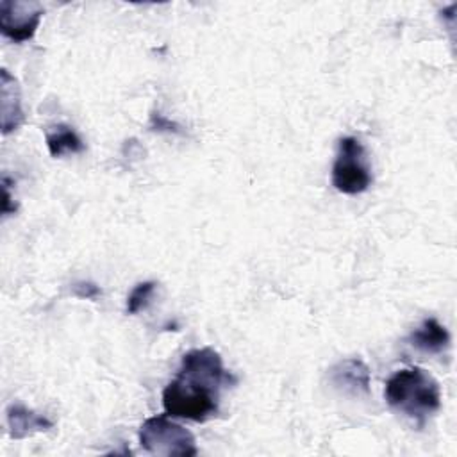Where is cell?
Instances as JSON below:
<instances>
[{
    "instance_id": "8992f818",
    "label": "cell",
    "mask_w": 457,
    "mask_h": 457,
    "mask_svg": "<svg viewBox=\"0 0 457 457\" xmlns=\"http://www.w3.org/2000/svg\"><path fill=\"white\" fill-rule=\"evenodd\" d=\"M328 382L345 395L366 396L370 395L371 373L368 364L359 357H346L328 368Z\"/></svg>"
},
{
    "instance_id": "6da1fadb",
    "label": "cell",
    "mask_w": 457,
    "mask_h": 457,
    "mask_svg": "<svg viewBox=\"0 0 457 457\" xmlns=\"http://www.w3.org/2000/svg\"><path fill=\"white\" fill-rule=\"evenodd\" d=\"M386 402L396 412L416 421L420 427L441 409V387L423 368H402L395 371L384 389Z\"/></svg>"
},
{
    "instance_id": "30bf717a",
    "label": "cell",
    "mask_w": 457,
    "mask_h": 457,
    "mask_svg": "<svg viewBox=\"0 0 457 457\" xmlns=\"http://www.w3.org/2000/svg\"><path fill=\"white\" fill-rule=\"evenodd\" d=\"M46 146L52 157H62L64 154H80L86 150L80 136L64 123H59L46 132Z\"/></svg>"
},
{
    "instance_id": "9c48e42d",
    "label": "cell",
    "mask_w": 457,
    "mask_h": 457,
    "mask_svg": "<svg viewBox=\"0 0 457 457\" xmlns=\"http://www.w3.org/2000/svg\"><path fill=\"white\" fill-rule=\"evenodd\" d=\"M407 343L423 353H441L450 346V332L436 318H427L409 334Z\"/></svg>"
},
{
    "instance_id": "5b68a950",
    "label": "cell",
    "mask_w": 457,
    "mask_h": 457,
    "mask_svg": "<svg viewBox=\"0 0 457 457\" xmlns=\"http://www.w3.org/2000/svg\"><path fill=\"white\" fill-rule=\"evenodd\" d=\"M45 9L37 2H20V0H2L0 2V30L2 34L14 41L23 43L34 37Z\"/></svg>"
},
{
    "instance_id": "7c38bea8",
    "label": "cell",
    "mask_w": 457,
    "mask_h": 457,
    "mask_svg": "<svg viewBox=\"0 0 457 457\" xmlns=\"http://www.w3.org/2000/svg\"><path fill=\"white\" fill-rule=\"evenodd\" d=\"M150 130H155V132H168V134H177V136H182V127L171 120H168L166 116H162L161 112H152L150 114V123H148Z\"/></svg>"
},
{
    "instance_id": "52a82bcc",
    "label": "cell",
    "mask_w": 457,
    "mask_h": 457,
    "mask_svg": "<svg viewBox=\"0 0 457 457\" xmlns=\"http://www.w3.org/2000/svg\"><path fill=\"white\" fill-rule=\"evenodd\" d=\"M0 111L4 136L18 130L23 125L25 114L21 109L20 86L18 80L5 68L0 70Z\"/></svg>"
},
{
    "instance_id": "ba28073f",
    "label": "cell",
    "mask_w": 457,
    "mask_h": 457,
    "mask_svg": "<svg viewBox=\"0 0 457 457\" xmlns=\"http://www.w3.org/2000/svg\"><path fill=\"white\" fill-rule=\"evenodd\" d=\"M9 436L12 439H25L36 432H45L54 427V421L21 403H11L5 411Z\"/></svg>"
},
{
    "instance_id": "4fadbf2b",
    "label": "cell",
    "mask_w": 457,
    "mask_h": 457,
    "mask_svg": "<svg viewBox=\"0 0 457 457\" xmlns=\"http://www.w3.org/2000/svg\"><path fill=\"white\" fill-rule=\"evenodd\" d=\"M71 295L77 296V298H86V300H93V298H98L102 296V289L100 286H96L95 282H89V280H79L75 284H71Z\"/></svg>"
},
{
    "instance_id": "277c9868",
    "label": "cell",
    "mask_w": 457,
    "mask_h": 457,
    "mask_svg": "<svg viewBox=\"0 0 457 457\" xmlns=\"http://www.w3.org/2000/svg\"><path fill=\"white\" fill-rule=\"evenodd\" d=\"M330 180L343 195H361L370 189L373 177L366 162V150L357 137L345 136L337 141Z\"/></svg>"
},
{
    "instance_id": "3957f363",
    "label": "cell",
    "mask_w": 457,
    "mask_h": 457,
    "mask_svg": "<svg viewBox=\"0 0 457 457\" xmlns=\"http://www.w3.org/2000/svg\"><path fill=\"white\" fill-rule=\"evenodd\" d=\"M137 439L141 448L154 455L193 457L198 453L195 436L186 427L170 420L168 414L146 418L139 427Z\"/></svg>"
},
{
    "instance_id": "7a4b0ae2",
    "label": "cell",
    "mask_w": 457,
    "mask_h": 457,
    "mask_svg": "<svg viewBox=\"0 0 457 457\" xmlns=\"http://www.w3.org/2000/svg\"><path fill=\"white\" fill-rule=\"evenodd\" d=\"M162 407L171 418L204 423L218 414L220 389L177 373L162 389Z\"/></svg>"
},
{
    "instance_id": "8fae6325",
    "label": "cell",
    "mask_w": 457,
    "mask_h": 457,
    "mask_svg": "<svg viewBox=\"0 0 457 457\" xmlns=\"http://www.w3.org/2000/svg\"><path fill=\"white\" fill-rule=\"evenodd\" d=\"M157 287V282L145 280L132 287V291L127 296V314H137L141 309H145Z\"/></svg>"
}]
</instances>
